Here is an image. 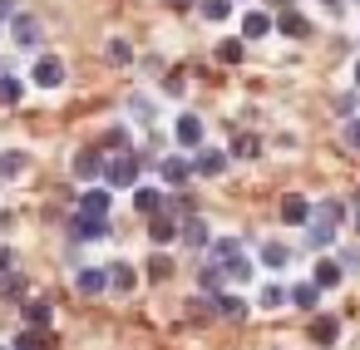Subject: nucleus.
<instances>
[{
    "mask_svg": "<svg viewBox=\"0 0 360 350\" xmlns=\"http://www.w3.org/2000/svg\"><path fill=\"white\" fill-rule=\"evenodd\" d=\"M340 217H345V202H335V197L316 202V212L306 217V242H311V252H326V247L335 242V227H340Z\"/></svg>",
    "mask_w": 360,
    "mask_h": 350,
    "instance_id": "1",
    "label": "nucleus"
},
{
    "mask_svg": "<svg viewBox=\"0 0 360 350\" xmlns=\"http://www.w3.org/2000/svg\"><path fill=\"white\" fill-rule=\"evenodd\" d=\"M139 173H143V163H139L129 148H119V153L104 163V183H109V188H139Z\"/></svg>",
    "mask_w": 360,
    "mask_h": 350,
    "instance_id": "2",
    "label": "nucleus"
},
{
    "mask_svg": "<svg viewBox=\"0 0 360 350\" xmlns=\"http://www.w3.org/2000/svg\"><path fill=\"white\" fill-rule=\"evenodd\" d=\"M30 79H35L40 89H55V84H65V60H55V55H35V70H30Z\"/></svg>",
    "mask_w": 360,
    "mask_h": 350,
    "instance_id": "3",
    "label": "nucleus"
},
{
    "mask_svg": "<svg viewBox=\"0 0 360 350\" xmlns=\"http://www.w3.org/2000/svg\"><path fill=\"white\" fill-rule=\"evenodd\" d=\"M227 163H232V153H222V148H198L193 173H198V178H222V173H227Z\"/></svg>",
    "mask_w": 360,
    "mask_h": 350,
    "instance_id": "4",
    "label": "nucleus"
},
{
    "mask_svg": "<svg viewBox=\"0 0 360 350\" xmlns=\"http://www.w3.org/2000/svg\"><path fill=\"white\" fill-rule=\"evenodd\" d=\"M70 232H75V242H99V237H109V222L94 217V212H75Z\"/></svg>",
    "mask_w": 360,
    "mask_h": 350,
    "instance_id": "5",
    "label": "nucleus"
},
{
    "mask_svg": "<svg viewBox=\"0 0 360 350\" xmlns=\"http://www.w3.org/2000/svg\"><path fill=\"white\" fill-rule=\"evenodd\" d=\"M11 40H15L20 50H35V45H40V20H35V15H15V20H11Z\"/></svg>",
    "mask_w": 360,
    "mask_h": 350,
    "instance_id": "6",
    "label": "nucleus"
},
{
    "mask_svg": "<svg viewBox=\"0 0 360 350\" xmlns=\"http://www.w3.org/2000/svg\"><path fill=\"white\" fill-rule=\"evenodd\" d=\"M173 138H178L183 148H202V119H198V114H183L178 129H173Z\"/></svg>",
    "mask_w": 360,
    "mask_h": 350,
    "instance_id": "7",
    "label": "nucleus"
},
{
    "mask_svg": "<svg viewBox=\"0 0 360 350\" xmlns=\"http://www.w3.org/2000/svg\"><path fill=\"white\" fill-rule=\"evenodd\" d=\"M158 178L173 183V188H183V183L193 178V163H188V158H158Z\"/></svg>",
    "mask_w": 360,
    "mask_h": 350,
    "instance_id": "8",
    "label": "nucleus"
},
{
    "mask_svg": "<svg viewBox=\"0 0 360 350\" xmlns=\"http://www.w3.org/2000/svg\"><path fill=\"white\" fill-rule=\"evenodd\" d=\"M306 217H311V202H306L301 193H286V197H281V222H291V227H306Z\"/></svg>",
    "mask_w": 360,
    "mask_h": 350,
    "instance_id": "9",
    "label": "nucleus"
},
{
    "mask_svg": "<svg viewBox=\"0 0 360 350\" xmlns=\"http://www.w3.org/2000/svg\"><path fill=\"white\" fill-rule=\"evenodd\" d=\"M75 286H79V296H104V291H109V271H99V266H84V271L75 276Z\"/></svg>",
    "mask_w": 360,
    "mask_h": 350,
    "instance_id": "10",
    "label": "nucleus"
},
{
    "mask_svg": "<svg viewBox=\"0 0 360 350\" xmlns=\"http://www.w3.org/2000/svg\"><path fill=\"white\" fill-rule=\"evenodd\" d=\"M178 232H183V242H188L193 252H207V242H212V232H207V222H202V217H188Z\"/></svg>",
    "mask_w": 360,
    "mask_h": 350,
    "instance_id": "11",
    "label": "nucleus"
},
{
    "mask_svg": "<svg viewBox=\"0 0 360 350\" xmlns=\"http://www.w3.org/2000/svg\"><path fill=\"white\" fill-rule=\"evenodd\" d=\"M311 340H316V345H335V340H340V320L316 311V320H311Z\"/></svg>",
    "mask_w": 360,
    "mask_h": 350,
    "instance_id": "12",
    "label": "nucleus"
},
{
    "mask_svg": "<svg viewBox=\"0 0 360 350\" xmlns=\"http://www.w3.org/2000/svg\"><path fill=\"white\" fill-rule=\"evenodd\" d=\"M134 207H139L143 217H153V212H163V207H168V197H163L158 188H134Z\"/></svg>",
    "mask_w": 360,
    "mask_h": 350,
    "instance_id": "13",
    "label": "nucleus"
},
{
    "mask_svg": "<svg viewBox=\"0 0 360 350\" xmlns=\"http://www.w3.org/2000/svg\"><path fill=\"white\" fill-rule=\"evenodd\" d=\"M207 257H212V266H227L232 257H242V247H237V237H212L207 242Z\"/></svg>",
    "mask_w": 360,
    "mask_h": 350,
    "instance_id": "14",
    "label": "nucleus"
},
{
    "mask_svg": "<svg viewBox=\"0 0 360 350\" xmlns=\"http://www.w3.org/2000/svg\"><path fill=\"white\" fill-rule=\"evenodd\" d=\"M79 212L109 217V188H89V193H79Z\"/></svg>",
    "mask_w": 360,
    "mask_h": 350,
    "instance_id": "15",
    "label": "nucleus"
},
{
    "mask_svg": "<svg viewBox=\"0 0 360 350\" xmlns=\"http://www.w3.org/2000/svg\"><path fill=\"white\" fill-rule=\"evenodd\" d=\"M340 276H345V266H340V261H316V271H311V281H316L321 291L340 286Z\"/></svg>",
    "mask_w": 360,
    "mask_h": 350,
    "instance_id": "16",
    "label": "nucleus"
},
{
    "mask_svg": "<svg viewBox=\"0 0 360 350\" xmlns=\"http://www.w3.org/2000/svg\"><path fill=\"white\" fill-rule=\"evenodd\" d=\"M109 286L124 296V291H134V286H139V271H134L129 261H114V266H109Z\"/></svg>",
    "mask_w": 360,
    "mask_h": 350,
    "instance_id": "17",
    "label": "nucleus"
},
{
    "mask_svg": "<svg viewBox=\"0 0 360 350\" xmlns=\"http://www.w3.org/2000/svg\"><path fill=\"white\" fill-rule=\"evenodd\" d=\"M30 168V153H20V148H6L0 153V178H20Z\"/></svg>",
    "mask_w": 360,
    "mask_h": 350,
    "instance_id": "18",
    "label": "nucleus"
},
{
    "mask_svg": "<svg viewBox=\"0 0 360 350\" xmlns=\"http://www.w3.org/2000/svg\"><path fill=\"white\" fill-rule=\"evenodd\" d=\"M242 35H247V40H262V35H271V15H262V11H247V15H242Z\"/></svg>",
    "mask_w": 360,
    "mask_h": 350,
    "instance_id": "19",
    "label": "nucleus"
},
{
    "mask_svg": "<svg viewBox=\"0 0 360 350\" xmlns=\"http://www.w3.org/2000/svg\"><path fill=\"white\" fill-rule=\"evenodd\" d=\"M276 30H281V35H291V40H306V35H311V25H306L296 11H281V15H276Z\"/></svg>",
    "mask_w": 360,
    "mask_h": 350,
    "instance_id": "20",
    "label": "nucleus"
},
{
    "mask_svg": "<svg viewBox=\"0 0 360 350\" xmlns=\"http://www.w3.org/2000/svg\"><path fill=\"white\" fill-rule=\"evenodd\" d=\"M104 173V158H99V148H84L79 158H75V178H99Z\"/></svg>",
    "mask_w": 360,
    "mask_h": 350,
    "instance_id": "21",
    "label": "nucleus"
},
{
    "mask_svg": "<svg viewBox=\"0 0 360 350\" xmlns=\"http://www.w3.org/2000/svg\"><path fill=\"white\" fill-rule=\"evenodd\" d=\"M173 232H178L173 212H153V217H148V237H153V242H173Z\"/></svg>",
    "mask_w": 360,
    "mask_h": 350,
    "instance_id": "22",
    "label": "nucleus"
},
{
    "mask_svg": "<svg viewBox=\"0 0 360 350\" xmlns=\"http://www.w3.org/2000/svg\"><path fill=\"white\" fill-rule=\"evenodd\" d=\"M217 316H227V320H242V316H247V301H242V296H227V291H217Z\"/></svg>",
    "mask_w": 360,
    "mask_h": 350,
    "instance_id": "23",
    "label": "nucleus"
},
{
    "mask_svg": "<svg viewBox=\"0 0 360 350\" xmlns=\"http://www.w3.org/2000/svg\"><path fill=\"white\" fill-rule=\"evenodd\" d=\"M0 296H6V301H20V296H25V276H20V271H0Z\"/></svg>",
    "mask_w": 360,
    "mask_h": 350,
    "instance_id": "24",
    "label": "nucleus"
},
{
    "mask_svg": "<svg viewBox=\"0 0 360 350\" xmlns=\"http://www.w3.org/2000/svg\"><path fill=\"white\" fill-rule=\"evenodd\" d=\"M104 55H109V65H134V45H129V40H124V35H114V40H109V50H104Z\"/></svg>",
    "mask_w": 360,
    "mask_h": 350,
    "instance_id": "25",
    "label": "nucleus"
},
{
    "mask_svg": "<svg viewBox=\"0 0 360 350\" xmlns=\"http://www.w3.org/2000/svg\"><path fill=\"white\" fill-rule=\"evenodd\" d=\"M262 261H266L271 271H281V266L291 261V247H281V242H266V247H262Z\"/></svg>",
    "mask_w": 360,
    "mask_h": 350,
    "instance_id": "26",
    "label": "nucleus"
},
{
    "mask_svg": "<svg viewBox=\"0 0 360 350\" xmlns=\"http://www.w3.org/2000/svg\"><path fill=\"white\" fill-rule=\"evenodd\" d=\"M291 301H296L301 311H316V301H321V286H316V281H301V286L291 291Z\"/></svg>",
    "mask_w": 360,
    "mask_h": 350,
    "instance_id": "27",
    "label": "nucleus"
},
{
    "mask_svg": "<svg viewBox=\"0 0 360 350\" xmlns=\"http://www.w3.org/2000/svg\"><path fill=\"white\" fill-rule=\"evenodd\" d=\"M25 99V84L15 74H0V104H20Z\"/></svg>",
    "mask_w": 360,
    "mask_h": 350,
    "instance_id": "28",
    "label": "nucleus"
},
{
    "mask_svg": "<svg viewBox=\"0 0 360 350\" xmlns=\"http://www.w3.org/2000/svg\"><path fill=\"white\" fill-rule=\"evenodd\" d=\"M25 320H30V330H45L50 325V301H30L25 306Z\"/></svg>",
    "mask_w": 360,
    "mask_h": 350,
    "instance_id": "29",
    "label": "nucleus"
},
{
    "mask_svg": "<svg viewBox=\"0 0 360 350\" xmlns=\"http://www.w3.org/2000/svg\"><path fill=\"white\" fill-rule=\"evenodd\" d=\"M222 281H227V271H222V266H207V271L198 276V286H202L207 296H217V291H222Z\"/></svg>",
    "mask_w": 360,
    "mask_h": 350,
    "instance_id": "30",
    "label": "nucleus"
},
{
    "mask_svg": "<svg viewBox=\"0 0 360 350\" xmlns=\"http://www.w3.org/2000/svg\"><path fill=\"white\" fill-rule=\"evenodd\" d=\"M262 153V143L252 138V134H242V138H232V158H257Z\"/></svg>",
    "mask_w": 360,
    "mask_h": 350,
    "instance_id": "31",
    "label": "nucleus"
},
{
    "mask_svg": "<svg viewBox=\"0 0 360 350\" xmlns=\"http://www.w3.org/2000/svg\"><path fill=\"white\" fill-rule=\"evenodd\" d=\"M222 271H227V281H252V261H247V257H232Z\"/></svg>",
    "mask_w": 360,
    "mask_h": 350,
    "instance_id": "32",
    "label": "nucleus"
},
{
    "mask_svg": "<svg viewBox=\"0 0 360 350\" xmlns=\"http://www.w3.org/2000/svg\"><path fill=\"white\" fill-rule=\"evenodd\" d=\"M202 15L207 20H227L232 15V0H202Z\"/></svg>",
    "mask_w": 360,
    "mask_h": 350,
    "instance_id": "33",
    "label": "nucleus"
},
{
    "mask_svg": "<svg viewBox=\"0 0 360 350\" xmlns=\"http://www.w3.org/2000/svg\"><path fill=\"white\" fill-rule=\"evenodd\" d=\"M148 276H153V281L173 276V257H158V252H153V261H148Z\"/></svg>",
    "mask_w": 360,
    "mask_h": 350,
    "instance_id": "34",
    "label": "nucleus"
},
{
    "mask_svg": "<svg viewBox=\"0 0 360 350\" xmlns=\"http://www.w3.org/2000/svg\"><path fill=\"white\" fill-rule=\"evenodd\" d=\"M286 301H291V296H286L281 286H262V306H266V311H276V306H286Z\"/></svg>",
    "mask_w": 360,
    "mask_h": 350,
    "instance_id": "35",
    "label": "nucleus"
},
{
    "mask_svg": "<svg viewBox=\"0 0 360 350\" xmlns=\"http://www.w3.org/2000/svg\"><path fill=\"white\" fill-rule=\"evenodd\" d=\"M217 60H222V65H237V60H242V45H237V40H222V45H217Z\"/></svg>",
    "mask_w": 360,
    "mask_h": 350,
    "instance_id": "36",
    "label": "nucleus"
},
{
    "mask_svg": "<svg viewBox=\"0 0 360 350\" xmlns=\"http://www.w3.org/2000/svg\"><path fill=\"white\" fill-rule=\"evenodd\" d=\"M99 148H129V134H124V124H119V129H109V134L99 138Z\"/></svg>",
    "mask_w": 360,
    "mask_h": 350,
    "instance_id": "37",
    "label": "nucleus"
},
{
    "mask_svg": "<svg viewBox=\"0 0 360 350\" xmlns=\"http://www.w3.org/2000/svg\"><path fill=\"white\" fill-rule=\"evenodd\" d=\"M212 311H217V301H193V306H188V316H193V320H207Z\"/></svg>",
    "mask_w": 360,
    "mask_h": 350,
    "instance_id": "38",
    "label": "nucleus"
},
{
    "mask_svg": "<svg viewBox=\"0 0 360 350\" xmlns=\"http://www.w3.org/2000/svg\"><path fill=\"white\" fill-rule=\"evenodd\" d=\"M15 350H40V330H25V335L15 340Z\"/></svg>",
    "mask_w": 360,
    "mask_h": 350,
    "instance_id": "39",
    "label": "nucleus"
},
{
    "mask_svg": "<svg viewBox=\"0 0 360 350\" xmlns=\"http://www.w3.org/2000/svg\"><path fill=\"white\" fill-rule=\"evenodd\" d=\"M345 143H350V148H360V119H350V124H345Z\"/></svg>",
    "mask_w": 360,
    "mask_h": 350,
    "instance_id": "40",
    "label": "nucleus"
},
{
    "mask_svg": "<svg viewBox=\"0 0 360 350\" xmlns=\"http://www.w3.org/2000/svg\"><path fill=\"white\" fill-rule=\"evenodd\" d=\"M0 271H11V247H0Z\"/></svg>",
    "mask_w": 360,
    "mask_h": 350,
    "instance_id": "41",
    "label": "nucleus"
},
{
    "mask_svg": "<svg viewBox=\"0 0 360 350\" xmlns=\"http://www.w3.org/2000/svg\"><path fill=\"white\" fill-rule=\"evenodd\" d=\"M11 6H15V0H0V15H11Z\"/></svg>",
    "mask_w": 360,
    "mask_h": 350,
    "instance_id": "42",
    "label": "nucleus"
},
{
    "mask_svg": "<svg viewBox=\"0 0 360 350\" xmlns=\"http://www.w3.org/2000/svg\"><path fill=\"white\" fill-rule=\"evenodd\" d=\"M271 6H276V11H286V6H291V0H271Z\"/></svg>",
    "mask_w": 360,
    "mask_h": 350,
    "instance_id": "43",
    "label": "nucleus"
},
{
    "mask_svg": "<svg viewBox=\"0 0 360 350\" xmlns=\"http://www.w3.org/2000/svg\"><path fill=\"white\" fill-rule=\"evenodd\" d=\"M355 89H360V60H355Z\"/></svg>",
    "mask_w": 360,
    "mask_h": 350,
    "instance_id": "44",
    "label": "nucleus"
},
{
    "mask_svg": "<svg viewBox=\"0 0 360 350\" xmlns=\"http://www.w3.org/2000/svg\"><path fill=\"white\" fill-rule=\"evenodd\" d=\"M321 6H330V11H335V6H340V0H321Z\"/></svg>",
    "mask_w": 360,
    "mask_h": 350,
    "instance_id": "45",
    "label": "nucleus"
},
{
    "mask_svg": "<svg viewBox=\"0 0 360 350\" xmlns=\"http://www.w3.org/2000/svg\"><path fill=\"white\" fill-rule=\"evenodd\" d=\"M355 232H360V212H355Z\"/></svg>",
    "mask_w": 360,
    "mask_h": 350,
    "instance_id": "46",
    "label": "nucleus"
},
{
    "mask_svg": "<svg viewBox=\"0 0 360 350\" xmlns=\"http://www.w3.org/2000/svg\"><path fill=\"white\" fill-rule=\"evenodd\" d=\"M0 20H6V15H0Z\"/></svg>",
    "mask_w": 360,
    "mask_h": 350,
    "instance_id": "47",
    "label": "nucleus"
}]
</instances>
